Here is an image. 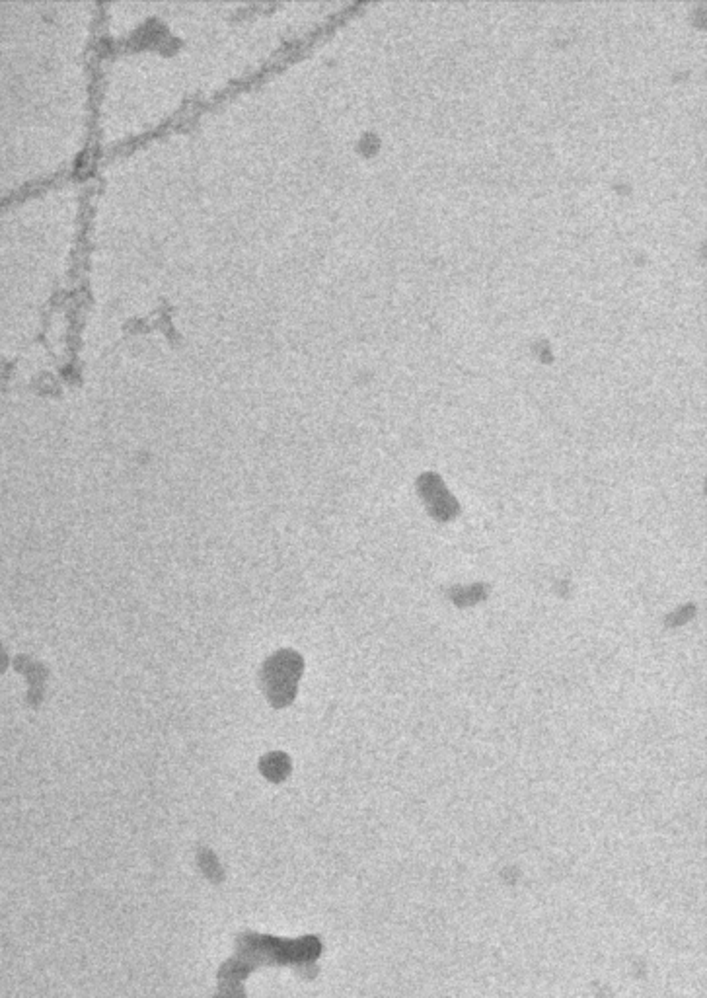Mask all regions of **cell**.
Wrapping results in <instances>:
<instances>
[{"instance_id": "2", "label": "cell", "mask_w": 707, "mask_h": 998, "mask_svg": "<svg viewBox=\"0 0 707 998\" xmlns=\"http://www.w3.org/2000/svg\"><path fill=\"white\" fill-rule=\"evenodd\" d=\"M417 490L421 499L425 501L429 513L437 521L448 523L460 513L458 501L448 492L445 482L437 474H423L417 482Z\"/></svg>"}, {"instance_id": "3", "label": "cell", "mask_w": 707, "mask_h": 998, "mask_svg": "<svg viewBox=\"0 0 707 998\" xmlns=\"http://www.w3.org/2000/svg\"><path fill=\"white\" fill-rule=\"evenodd\" d=\"M485 593H487V587L478 583V585H470V587H456V589H452L450 597L456 605L464 607V605L480 603L482 599H485Z\"/></svg>"}, {"instance_id": "1", "label": "cell", "mask_w": 707, "mask_h": 998, "mask_svg": "<svg viewBox=\"0 0 707 998\" xmlns=\"http://www.w3.org/2000/svg\"><path fill=\"white\" fill-rule=\"evenodd\" d=\"M300 671H302V659L297 653H279L269 661L271 698L275 700V704L283 706L291 702V698L295 696Z\"/></svg>"}]
</instances>
